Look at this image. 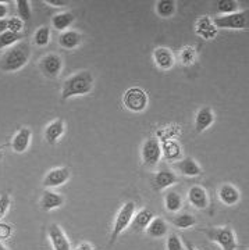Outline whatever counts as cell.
Returning a JSON list of instances; mask_svg holds the SVG:
<instances>
[{"mask_svg": "<svg viewBox=\"0 0 249 250\" xmlns=\"http://www.w3.org/2000/svg\"><path fill=\"white\" fill-rule=\"evenodd\" d=\"M164 207L170 213H178L182 208V197L176 190H170L164 196Z\"/></svg>", "mask_w": 249, "mask_h": 250, "instance_id": "cell-26", "label": "cell"}, {"mask_svg": "<svg viewBox=\"0 0 249 250\" xmlns=\"http://www.w3.org/2000/svg\"><path fill=\"white\" fill-rule=\"evenodd\" d=\"M64 205V197L60 193H56L53 190H45L41 199V207L45 211H50L54 208H59Z\"/></svg>", "mask_w": 249, "mask_h": 250, "instance_id": "cell-21", "label": "cell"}, {"mask_svg": "<svg viewBox=\"0 0 249 250\" xmlns=\"http://www.w3.org/2000/svg\"><path fill=\"white\" fill-rule=\"evenodd\" d=\"M31 138L32 132L27 126H23L17 131V134L14 135L13 141H11V147L16 153H24L27 152V149L31 145Z\"/></svg>", "mask_w": 249, "mask_h": 250, "instance_id": "cell-14", "label": "cell"}, {"mask_svg": "<svg viewBox=\"0 0 249 250\" xmlns=\"http://www.w3.org/2000/svg\"><path fill=\"white\" fill-rule=\"evenodd\" d=\"M31 56V47L27 42H18L6 50L0 59V70L4 72L20 71L27 65Z\"/></svg>", "mask_w": 249, "mask_h": 250, "instance_id": "cell-1", "label": "cell"}, {"mask_svg": "<svg viewBox=\"0 0 249 250\" xmlns=\"http://www.w3.org/2000/svg\"><path fill=\"white\" fill-rule=\"evenodd\" d=\"M196 59V52L195 49L192 46H185L182 50H181V54H180V60L184 65H192Z\"/></svg>", "mask_w": 249, "mask_h": 250, "instance_id": "cell-33", "label": "cell"}, {"mask_svg": "<svg viewBox=\"0 0 249 250\" xmlns=\"http://www.w3.org/2000/svg\"><path fill=\"white\" fill-rule=\"evenodd\" d=\"M3 159V152H1V149H0V161Z\"/></svg>", "mask_w": 249, "mask_h": 250, "instance_id": "cell-44", "label": "cell"}, {"mask_svg": "<svg viewBox=\"0 0 249 250\" xmlns=\"http://www.w3.org/2000/svg\"><path fill=\"white\" fill-rule=\"evenodd\" d=\"M92 88H93V75L89 71L77 72L64 81L62 88V99L67 100L75 96L88 95L92 92Z\"/></svg>", "mask_w": 249, "mask_h": 250, "instance_id": "cell-2", "label": "cell"}, {"mask_svg": "<svg viewBox=\"0 0 249 250\" xmlns=\"http://www.w3.org/2000/svg\"><path fill=\"white\" fill-rule=\"evenodd\" d=\"M156 14L160 18H171L176 14V1L174 0H159L156 1Z\"/></svg>", "mask_w": 249, "mask_h": 250, "instance_id": "cell-25", "label": "cell"}, {"mask_svg": "<svg viewBox=\"0 0 249 250\" xmlns=\"http://www.w3.org/2000/svg\"><path fill=\"white\" fill-rule=\"evenodd\" d=\"M148 93L139 86L128 88L123 96V104L133 113H142L148 107Z\"/></svg>", "mask_w": 249, "mask_h": 250, "instance_id": "cell-5", "label": "cell"}, {"mask_svg": "<svg viewBox=\"0 0 249 250\" xmlns=\"http://www.w3.org/2000/svg\"><path fill=\"white\" fill-rule=\"evenodd\" d=\"M141 156H142L143 163L146 166H156L161 159V145L159 142V139L156 138H149L146 142L143 143L142 146V152H141Z\"/></svg>", "mask_w": 249, "mask_h": 250, "instance_id": "cell-7", "label": "cell"}, {"mask_svg": "<svg viewBox=\"0 0 249 250\" xmlns=\"http://www.w3.org/2000/svg\"><path fill=\"white\" fill-rule=\"evenodd\" d=\"M0 250H10V249H7V248H6V246H4V245L0 242Z\"/></svg>", "mask_w": 249, "mask_h": 250, "instance_id": "cell-43", "label": "cell"}, {"mask_svg": "<svg viewBox=\"0 0 249 250\" xmlns=\"http://www.w3.org/2000/svg\"><path fill=\"white\" fill-rule=\"evenodd\" d=\"M217 10L220 13V16H227L238 11V1L235 0H219L217 3Z\"/></svg>", "mask_w": 249, "mask_h": 250, "instance_id": "cell-29", "label": "cell"}, {"mask_svg": "<svg viewBox=\"0 0 249 250\" xmlns=\"http://www.w3.org/2000/svg\"><path fill=\"white\" fill-rule=\"evenodd\" d=\"M166 249L167 250H184V243L181 241V238L177 233H170L166 243Z\"/></svg>", "mask_w": 249, "mask_h": 250, "instance_id": "cell-34", "label": "cell"}, {"mask_svg": "<svg viewBox=\"0 0 249 250\" xmlns=\"http://www.w3.org/2000/svg\"><path fill=\"white\" fill-rule=\"evenodd\" d=\"M153 211L151 208L145 207L142 210H139L138 213H135L133 217V221H131V228H133L134 232H142L146 229V227L149 225L152 220H153Z\"/></svg>", "mask_w": 249, "mask_h": 250, "instance_id": "cell-15", "label": "cell"}, {"mask_svg": "<svg viewBox=\"0 0 249 250\" xmlns=\"http://www.w3.org/2000/svg\"><path fill=\"white\" fill-rule=\"evenodd\" d=\"M153 62L155 64L163 70V71H167V70H171L176 64V57L173 52L170 50L169 47H156L153 50Z\"/></svg>", "mask_w": 249, "mask_h": 250, "instance_id": "cell-10", "label": "cell"}, {"mask_svg": "<svg viewBox=\"0 0 249 250\" xmlns=\"http://www.w3.org/2000/svg\"><path fill=\"white\" fill-rule=\"evenodd\" d=\"M177 168L182 175L189 177V178H192V177H199V175L202 174L201 166H199L192 157H185V159H182V160L177 161Z\"/></svg>", "mask_w": 249, "mask_h": 250, "instance_id": "cell-22", "label": "cell"}, {"mask_svg": "<svg viewBox=\"0 0 249 250\" xmlns=\"http://www.w3.org/2000/svg\"><path fill=\"white\" fill-rule=\"evenodd\" d=\"M134 214H135V203L131 202V200L125 202L123 207L120 208V211L116 215V220H114L113 228H112V235H110L109 246H112L118 239V236L131 225Z\"/></svg>", "mask_w": 249, "mask_h": 250, "instance_id": "cell-3", "label": "cell"}, {"mask_svg": "<svg viewBox=\"0 0 249 250\" xmlns=\"http://www.w3.org/2000/svg\"><path fill=\"white\" fill-rule=\"evenodd\" d=\"M185 248H187V250H199L192 243H189V242H185Z\"/></svg>", "mask_w": 249, "mask_h": 250, "instance_id": "cell-42", "label": "cell"}, {"mask_svg": "<svg viewBox=\"0 0 249 250\" xmlns=\"http://www.w3.org/2000/svg\"><path fill=\"white\" fill-rule=\"evenodd\" d=\"M214 123V113L210 107H202L195 116V131L198 134L206 131Z\"/></svg>", "mask_w": 249, "mask_h": 250, "instance_id": "cell-17", "label": "cell"}, {"mask_svg": "<svg viewBox=\"0 0 249 250\" xmlns=\"http://www.w3.org/2000/svg\"><path fill=\"white\" fill-rule=\"evenodd\" d=\"M77 250H93V248H92V245L88 243V242H82V243H80L77 246Z\"/></svg>", "mask_w": 249, "mask_h": 250, "instance_id": "cell-40", "label": "cell"}, {"mask_svg": "<svg viewBox=\"0 0 249 250\" xmlns=\"http://www.w3.org/2000/svg\"><path fill=\"white\" fill-rule=\"evenodd\" d=\"M24 29V21L18 17L7 18V31L14 32V34H21Z\"/></svg>", "mask_w": 249, "mask_h": 250, "instance_id": "cell-35", "label": "cell"}, {"mask_svg": "<svg viewBox=\"0 0 249 250\" xmlns=\"http://www.w3.org/2000/svg\"><path fill=\"white\" fill-rule=\"evenodd\" d=\"M188 202L198 210H205L209 206V196L204 187L194 185L188 190Z\"/></svg>", "mask_w": 249, "mask_h": 250, "instance_id": "cell-13", "label": "cell"}, {"mask_svg": "<svg viewBox=\"0 0 249 250\" xmlns=\"http://www.w3.org/2000/svg\"><path fill=\"white\" fill-rule=\"evenodd\" d=\"M49 41H50V29H49V27L38 28L35 35H34L35 45L39 46V47H45V46H47Z\"/></svg>", "mask_w": 249, "mask_h": 250, "instance_id": "cell-30", "label": "cell"}, {"mask_svg": "<svg viewBox=\"0 0 249 250\" xmlns=\"http://www.w3.org/2000/svg\"><path fill=\"white\" fill-rule=\"evenodd\" d=\"M7 31V18L6 20H0V34Z\"/></svg>", "mask_w": 249, "mask_h": 250, "instance_id": "cell-41", "label": "cell"}, {"mask_svg": "<svg viewBox=\"0 0 249 250\" xmlns=\"http://www.w3.org/2000/svg\"><path fill=\"white\" fill-rule=\"evenodd\" d=\"M219 199L223 205L226 206H235L240 202L241 195L240 190L230 184H224L219 189Z\"/></svg>", "mask_w": 249, "mask_h": 250, "instance_id": "cell-19", "label": "cell"}, {"mask_svg": "<svg viewBox=\"0 0 249 250\" xmlns=\"http://www.w3.org/2000/svg\"><path fill=\"white\" fill-rule=\"evenodd\" d=\"M161 154H164L166 160H177L178 157H180V154H181V149H180V146L176 142L167 141L161 146Z\"/></svg>", "mask_w": 249, "mask_h": 250, "instance_id": "cell-28", "label": "cell"}, {"mask_svg": "<svg viewBox=\"0 0 249 250\" xmlns=\"http://www.w3.org/2000/svg\"><path fill=\"white\" fill-rule=\"evenodd\" d=\"M171 223L180 229H187V228H191L195 225L196 218L191 213H182V214H177L176 217H173Z\"/></svg>", "mask_w": 249, "mask_h": 250, "instance_id": "cell-27", "label": "cell"}, {"mask_svg": "<svg viewBox=\"0 0 249 250\" xmlns=\"http://www.w3.org/2000/svg\"><path fill=\"white\" fill-rule=\"evenodd\" d=\"M74 20H75V17L72 13L64 11V13H59V14L52 17V25H53L54 29L64 32V31H67V28L71 27Z\"/></svg>", "mask_w": 249, "mask_h": 250, "instance_id": "cell-24", "label": "cell"}, {"mask_svg": "<svg viewBox=\"0 0 249 250\" xmlns=\"http://www.w3.org/2000/svg\"><path fill=\"white\" fill-rule=\"evenodd\" d=\"M10 205H11V199H10L9 193H1L0 195V221L9 211Z\"/></svg>", "mask_w": 249, "mask_h": 250, "instance_id": "cell-36", "label": "cell"}, {"mask_svg": "<svg viewBox=\"0 0 249 250\" xmlns=\"http://www.w3.org/2000/svg\"><path fill=\"white\" fill-rule=\"evenodd\" d=\"M47 4H50L52 7H63V6H67V0H46Z\"/></svg>", "mask_w": 249, "mask_h": 250, "instance_id": "cell-38", "label": "cell"}, {"mask_svg": "<svg viewBox=\"0 0 249 250\" xmlns=\"http://www.w3.org/2000/svg\"><path fill=\"white\" fill-rule=\"evenodd\" d=\"M47 235H49V239H50V243L54 250H71L70 242L67 239L66 233L63 232L60 225L52 224L47 228Z\"/></svg>", "mask_w": 249, "mask_h": 250, "instance_id": "cell-12", "label": "cell"}, {"mask_svg": "<svg viewBox=\"0 0 249 250\" xmlns=\"http://www.w3.org/2000/svg\"><path fill=\"white\" fill-rule=\"evenodd\" d=\"M178 182L177 174L170 168H163V170L158 171L155 178L152 181V188L153 190L156 192H160V190H164L167 188L176 185Z\"/></svg>", "mask_w": 249, "mask_h": 250, "instance_id": "cell-9", "label": "cell"}, {"mask_svg": "<svg viewBox=\"0 0 249 250\" xmlns=\"http://www.w3.org/2000/svg\"><path fill=\"white\" fill-rule=\"evenodd\" d=\"M17 14L20 20H23L24 22L31 18V3L28 0H17Z\"/></svg>", "mask_w": 249, "mask_h": 250, "instance_id": "cell-32", "label": "cell"}, {"mask_svg": "<svg viewBox=\"0 0 249 250\" xmlns=\"http://www.w3.org/2000/svg\"><path fill=\"white\" fill-rule=\"evenodd\" d=\"M196 34L205 41H212L217 35V28L214 27L213 20L204 16L196 21Z\"/></svg>", "mask_w": 249, "mask_h": 250, "instance_id": "cell-16", "label": "cell"}, {"mask_svg": "<svg viewBox=\"0 0 249 250\" xmlns=\"http://www.w3.org/2000/svg\"><path fill=\"white\" fill-rule=\"evenodd\" d=\"M39 67L47 78H57L63 70V59L56 53L46 54L41 59Z\"/></svg>", "mask_w": 249, "mask_h": 250, "instance_id": "cell-8", "label": "cell"}, {"mask_svg": "<svg viewBox=\"0 0 249 250\" xmlns=\"http://www.w3.org/2000/svg\"><path fill=\"white\" fill-rule=\"evenodd\" d=\"M202 232L207 236L209 241L217 243L223 250L237 249L235 233L230 227H216V228H202Z\"/></svg>", "mask_w": 249, "mask_h": 250, "instance_id": "cell-4", "label": "cell"}, {"mask_svg": "<svg viewBox=\"0 0 249 250\" xmlns=\"http://www.w3.org/2000/svg\"><path fill=\"white\" fill-rule=\"evenodd\" d=\"M167 223L161 218V217H153L149 225L146 227V235L149 238H161L164 235H167Z\"/></svg>", "mask_w": 249, "mask_h": 250, "instance_id": "cell-23", "label": "cell"}, {"mask_svg": "<svg viewBox=\"0 0 249 250\" xmlns=\"http://www.w3.org/2000/svg\"><path fill=\"white\" fill-rule=\"evenodd\" d=\"M217 29H245L248 25V13L237 11L227 16H219L213 20Z\"/></svg>", "mask_w": 249, "mask_h": 250, "instance_id": "cell-6", "label": "cell"}, {"mask_svg": "<svg viewBox=\"0 0 249 250\" xmlns=\"http://www.w3.org/2000/svg\"><path fill=\"white\" fill-rule=\"evenodd\" d=\"M11 233H13V227L10 224L0 221V242L9 239Z\"/></svg>", "mask_w": 249, "mask_h": 250, "instance_id": "cell-37", "label": "cell"}, {"mask_svg": "<svg viewBox=\"0 0 249 250\" xmlns=\"http://www.w3.org/2000/svg\"><path fill=\"white\" fill-rule=\"evenodd\" d=\"M82 42V36L80 32L72 31V29H67L59 35V45L62 46L63 49L67 50H74L81 45Z\"/></svg>", "mask_w": 249, "mask_h": 250, "instance_id": "cell-20", "label": "cell"}, {"mask_svg": "<svg viewBox=\"0 0 249 250\" xmlns=\"http://www.w3.org/2000/svg\"><path fill=\"white\" fill-rule=\"evenodd\" d=\"M20 39H21V34H14V32L6 31L3 34H0V49L11 47V46L18 43Z\"/></svg>", "mask_w": 249, "mask_h": 250, "instance_id": "cell-31", "label": "cell"}, {"mask_svg": "<svg viewBox=\"0 0 249 250\" xmlns=\"http://www.w3.org/2000/svg\"><path fill=\"white\" fill-rule=\"evenodd\" d=\"M66 131V125L63 120H54L50 124L46 126L45 129V139L49 145H56L59 142V139L64 135Z\"/></svg>", "mask_w": 249, "mask_h": 250, "instance_id": "cell-18", "label": "cell"}, {"mask_svg": "<svg viewBox=\"0 0 249 250\" xmlns=\"http://www.w3.org/2000/svg\"><path fill=\"white\" fill-rule=\"evenodd\" d=\"M70 179V170L67 167H59L50 170L46 177L44 178L45 188H57L62 187L63 184H66Z\"/></svg>", "mask_w": 249, "mask_h": 250, "instance_id": "cell-11", "label": "cell"}, {"mask_svg": "<svg viewBox=\"0 0 249 250\" xmlns=\"http://www.w3.org/2000/svg\"><path fill=\"white\" fill-rule=\"evenodd\" d=\"M7 13H9V7H7V4H6V3H3V1H0V20H6Z\"/></svg>", "mask_w": 249, "mask_h": 250, "instance_id": "cell-39", "label": "cell"}]
</instances>
